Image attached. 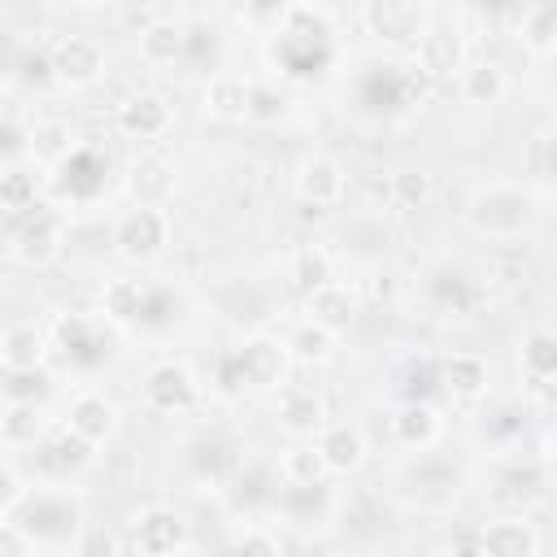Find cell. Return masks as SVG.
Here are the masks:
<instances>
[{"label": "cell", "mask_w": 557, "mask_h": 557, "mask_svg": "<svg viewBox=\"0 0 557 557\" xmlns=\"http://www.w3.org/2000/svg\"><path fill=\"white\" fill-rule=\"evenodd\" d=\"M287 348L274 335H248L235 352H231V383L257 387V392H278L287 379Z\"/></svg>", "instance_id": "obj_3"}, {"label": "cell", "mask_w": 557, "mask_h": 557, "mask_svg": "<svg viewBox=\"0 0 557 557\" xmlns=\"http://www.w3.org/2000/svg\"><path fill=\"white\" fill-rule=\"evenodd\" d=\"M4 448H9V444H4V435H0V457H4Z\"/></svg>", "instance_id": "obj_46"}, {"label": "cell", "mask_w": 557, "mask_h": 557, "mask_svg": "<svg viewBox=\"0 0 557 557\" xmlns=\"http://www.w3.org/2000/svg\"><path fill=\"white\" fill-rule=\"evenodd\" d=\"M361 22L370 35H379L387 44H413L435 17L426 4H413V0H366Z\"/></svg>", "instance_id": "obj_5"}, {"label": "cell", "mask_w": 557, "mask_h": 557, "mask_svg": "<svg viewBox=\"0 0 557 557\" xmlns=\"http://www.w3.org/2000/svg\"><path fill=\"white\" fill-rule=\"evenodd\" d=\"M283 348H287V357H296V361H305V366H322V361L335 357V335L305 318V322L283 339Z\"/></svg>", "instance_id": "obj_32"}, {"label": "cell", "mask_w": 557, "mask_h": 557, "mask_svg": "<svg viewBox=\"0 0 557 557\" xmlns=\"http://www.w3.org/2000/svg\"><path fill=\"white\" fill-rule=\"evenodd\" d=\"M22 500H26L22 474H17V470H9V466H0V518L17 513V505H22Z\"/></svg>", "instance_id": "obj_43"}, {"label": "cell", "mask_w": 557, "mask_h": 557, "mask_svg": "<svg viewBox=\"0 0 557 557\" xmlns=\"http://www.w3.org/2000/svg\"><path fill=\"white\" fill-rule=\"evenodd\" d=\"M113 244H117V257H126V261H152V257L170 244V213H165V209H144V205H135V209L117 222Z\"/></svg>", "instance_id": "obj_8"}, {"label": "cell", "mask_w": 557, "mask_h": 557, "mask_svg": "<svg viewBox=\"0 0 557 557\" xmlns=\"http://www.w3.org/2000/svg\"><path fill=\"white\" fill-rule=\"evenodd\" d=\"M287 274H292V287H296L300 296H309V292L335 283V257H331L322 244H305V248H296Z\"/></svg>", "instance_id": "obj_28"}, {"label": "cell", "mask_w": 557, "mask_h": 557, "mask_svg": "<svg viewBox=\"0 0 557 557\" xmlns=\"http://www.w3.org/2000/svg\"><path fill=\"white\" fill-rule=\"evenodd\" d=\"M117 553H122V544L104 527H83L74 540V557H117Z\"/></svg>", "instance_id": "obj_41"}, {"label": "cell", "mask_w": 557, "mask_h": 557, "mask_svg": "<svg viewBox=\"0 0 557 557\" xmlns=\"http://www.w3.org/2000/svg\"><path fill=\"white\" fill-rule=\"evenodd\" d=\"M344 191H348V178H344V165H339L335 157L313 152V157H305V161L296 165V196H300L305 205L331 209V205L344 200Z\"/></svg>", "instance_id": "obj_13"}, {"label": "cell", "mask_w": 557, "mask_h": 557, "mask_svg": "<svg viewBox=\"0 0 557 557\" xmlns=\"http://www.w3.org/2000/svg\"><path fill=\"white\" fill-rule=\"evenodd\" d=\"M535 209H540L535 191L509 187V183H492V187H479V191L470 196L466 218H470V226H474L479 235H487V239H513V235H522V231L535 222Z\"/></svg>", "instance_id": "obj_1"}, {"label": "cell", "mask_w": 557, "mask_h": 557, "mask_svg": "<svg viewBox=\"0 0 557 557\" xmlns=\"http://www.w3.org/2000/svg\"><path fill=\"white\" fill-rule=\"evenodd\" d=\"M440 387L457 400H479L492 387V366L479 352H448L440 361Z\"/></svg>", "instance_id": "obj_19"}, {"label": "cell", "mask_w": 557, "mask_h": 557, "mask_svg": "<svg viewBox=\"0 0 557 557\" xmlns=\"http://www.w3.org/2000/svg\"><path fill=\"white\" fill-rule=\"evenodd\" d=\"M474 544L483 557H535L540 531L527 518H492V522H483Z\"/></svg>", "instance_id": "obj_18"}, {"label": "cell", "mask_w": 557, "mask_h": 557, "mask_svg": "<svg viewBox=\"0 0 557 557\" xmlns=\"http://www.w3.org/2000/svg\"><path fill=\"white\" fill-rule=\"evenodd\" d=\"M0 387H4L9 400H39L44 387H48V374L44 370H9Z\"/></svg>", "instance_id": "obj_40"}, {"label": "cell", "mask_w": 557, "mask_h": 557, "mask_svg": "<svg viewBox=\"0 0 557 557\" xmlns=\"http://www.w3.org/2000/svg\"><path fill=\"white\" fill-rule=\"evenodd\" d=\"M65 426H70L83 444L100 448V444H109V440L117 435L122 418H117V405H113L104 392H83V396L70 400V409H65Z\"/></svg>", "instance_id": "obj_12"}, {"label": "cell", "mask_w": 557, "mask_h": 557, "mask_svg": "<svg viewBox=\"0 0 557 557\" xmlns=\"http://www.w3.org/2000/svg\"><path fill=\"white\" fill-rule=\"evenodd\" d=\"M0 435L9 448H30L48 435V418L39 409V400H9L0 409Z\"/></svg>", "instance_id": "obj_25"}, {"label": "cell", "mask_w": 557, "mask_h": 557, "mask_svg": "<svg viewBox=\"0 0 557 557\" xmlns=\"http://www.w3.org/2000/svg\"><path fill=\"white\" fill-rule=\"evenodd\" d=\"M305 309H309V322H318L331 335H344L357 322V296L344 283H326V287L309 292L305 296Z\"/></svg>", "instance_id": "obj_22"}, {"label": "cell", "mask_w": 557, "mask_h": 557, "mask_svg": "<svg viewBox=\"0 0 557 557\" xmlns=\"http://www.w3.org/2000/svg\"><path fill=\"white\" fill-rule=\"evenodd\" d=\"M274 418L292 440H318V431L326 426V405L309 387H278Z\"/></svg>", "instance_id": "obj_14"}, {"label": "cell", "mask_w": 557, "mask_h": 557, "mask_svg": "<svg viewBox=\"0 0 557 557\" xmlns=\"http://www.w3.org/2000/svg\"><path fill=\"white\" fill-rule=\"evenodd\" d=\"M0 209L4 213H35L39 209V178L30 170H4L0 174Z\"/></svg>", "instance_id": "obj_36"}, {"label": "cell", "mask_w": 557, "mask_h": 557, "mask_svg": "<svg viewBox=\"0 0 557 557\" xmlns=\"http://www.w3.org/2000/svg\"><path fill=\"white\" fill-rule=\"evenodd\" d=\"M283 479L292 487H322L326 483V466H322V453L313 440H296L283 453Z\"/></svg>", "instance_id": "obj_31"}, {"label": "cell", "mask_w": 557, "mask_h": 557, "mask_svg": "<svg viewBox=\"0 0 557 557\" xmlns=\"http://www.w3.org/2000/svg\"><path fill=\"white\" fill-rule=\"evenodd\" d=\"M0 361L4 370H44L48 361V335L39 322L22 318V322H9L0 331Z\"/></svg>", "instance_id": "obj_21"}, {"label": "cell", "mask_w": 557, "mask_h": 557, "mask_svg": "<svg viewBox=\"0 0 557 557\" xmlns=\"http://www.w3.org/2000/svg\"><path fill=\"white\" fill-rule=\"evenodd\" d=\"M0 557H35L30 553V540L17 531V522L0 518Z\"/></svg>", "instance_id": "obj_44"}, {"label": "cell", "mask_w": 557, "mask_h": 557, "mask_svg": "<svg viewBox=\"0 0 557 557\" xmlns=\"http://www.w3.org/2000/svg\"><path fill=\"white\" fill-rule=\"evenodd\" d=\"M17 531L30 544L44 548H70L78 540V500H70L65 492H26V500L17 505Z\"/></svg>", "instance_id": "obj_2"}, {"label": "cell", "mask_w": 557, "mask_h": 557, "mask_svg": "<svg viewBox=\"0 0 557 557\" xmlns=\"http://www.w3.org/2000/svg\"><path fill=\"white\" fill-rule=\"evenodd\" d=\"M170 126H174V104L161 91L144 87L117 104V131L126 139H161V135H170Z\"/></svg>", "instance_id": "obj_11"}, {"label": "cell", "mask_w": 557, "mask_h": 557, "mask_svg": "<svg viewBox=\"0 0 557 557\" xmlns=\"http://www.w3.org/2000/svg\"><path fill=\"white\" fill-rule=\"evenodd\" d=\"M57 187L70 191V200H83V196H96L104 187V161L87 148H78L65 165H57Z\"/></svg>", "instance_id": "obj_27"}, {"label": "cell", "mask_w": 557, "mask_h": 557, "mask_svg": "<svg viewBox=\"0 0 557 557\" xmlns=\"http://www.w3.org/2000/svg\"><path fill=\"white\" fill-rule=\"evenodd\" d=\"M440 557H483V553H479V544H474V540H457V544H448Z\"/></svg>", "instance_id": "obj_45"}, {"label": "cell", "mask_w": 557, "mask_h": 557, "mask_svg": "<svg viewBox=\"0 0 557 557\" xmlns=\"http://www.w3.org/2000/svg\"><path fill=\"white\" fill-rule=\"evenodd\" d=\"M435 387H440V361H431V357L409 361V370H405V400H426Z\"/></svg>", "instance_id": "obj_38"}, {"label": "cell", "mask_w": 557, "mask_h": 557, "mask_svg": "<svg viewBox=\"0 0 557 557\" xmlns=\"http://www.w3.org/2000/svg\"><path fill=\"white\" fill-rule=\"evenodd\" d=\"M509 91V78L496 61H470L461 70V96L466 104H496L500 96Z\"/></svg>", "instance_id": "obj_29"}, {"label": "cell", "mask_w": 557, "mask_h": 557, "mask_svg": "<svg viewBox=\"0 0 557 557\" xmlns=\"http://www.w3.org/2000/svg\"><path fill=\"white\" fill-rule=\"evenodd\" d=\"M44 448H48V461L57 466V470H83L87 461H91V444H83L65 422H57V426H48V435L39 440Z\"/></svg>", "instance_id": "obj_34"}, {"label": "cell", "mask_w": 557, "mask_h": 557, "mask_svg": "<svg viewBox=\"0 0 557 557\" xmlns=\"http://www.w3.org/2000/svg\"><path fill=\"white\" fill-rule=\"evenodd\" d=\"M522 44L544 61L557 48V4H531L522 9Z\"/></svg>", "instance_id": "obj_33"}, {"label": "cell", "mask_w": 557, "mask_h": 557, "mask_svg": "<svg viewBox=\"0 0 557 557\" xmlns=\"http://www.w3.org/2000/svg\"><path fill=\"white\" fill-rule=\"evenodd\" d=\"M440 431H444V418L431 400H405L392 418V440L409 453H426L440 440Z\"/></svg>", "instance_id": "obj_20"}, {"label": "cell", "mask_w": 557, "mask_h": 557, "mask_svg": "<svg viewBox=\"0 0 557 557\" xmlns=\"http://www.w3.org/2000/svg\"><path fill=\"white\" fill-rule=\"evenodd\" d=\"M183 48H187V30L174 17H157L139 30V57L148 65H170L183 57Z\"/></svg>", "instance_id": "obj_26"}, {"label": "cell", "mask_w": 557, "mask_h": 557, "mask_svg": "<svg viewBox=\"0 0 557 557\" xmlns=\"http://www.w3.org/2000/svg\"><path fill=\"white\" fill-rule=\"evenodd\" d=\"M144 305H148V296L135 278H109L100 287V313L109 322H135V318H144Z\"/></svg>", "instance_id": "obj_30"}, {"label": "cell", "mask_w": 557, "mask_h": 557, "mask_svg": "<svg viewBox=\"0 0 557 557\" xmlns=\"http://www.w3.org/2000/svg\"><path fill=\"white\" fill-rule=\"evenodd\" d=\"M78 152V139H74V126L65 117H39L26 126V157L44 170H57L65 165L70 157Z\"/></svg>", "instance_id": "obj_17"}, {"label": "cell", "mask_w": 557, "mask_h": 557, "mask_svg": "<svg viewBox=\"0 0 557 557\" xmlns=\"http://www.w3.org/2000/svg\"><path fill=\"white\" fill-rule=\"evenodd\" d=\"M144 405L152 413H187L200 405V383L183 361H161L144 374Z\"/></svg>", "instance_id": "obj_6"}, {"label": "cell", "mask_w": 557, "mask_h": 557, "mask_svg": "<svg viewBox=\"0 0 557 557\" xmlns=\"http://www.w3.org/2000/svg\"><path fill=\"white\" fill-rule=\"evenodd\" d=\"M226 557H283V548H278V540H274L270 531L248 527L244 535H235V540H231Z\"/></svg>", "instance_id": "obj_39"}, {"label": "cell", "mask_w": 557, "mask_h": 557, "mask_svg": "<svg viewBox=\"0 0 557 557\" xmlns=\"http://www.w3.org/2000/svg\"><path fill=\"white\" fill-rule=\"evenodd\" d=\"M413 65L426 78H453L466 70V35L448 22H431L413 39Z\"/></svg>", "instance_id": "obj_7"}, {"label": "cell", "mask_w": 557, "mask_h": 557, "mask_svg": "<svg viewBox=\"0 0 557 557\" xmlns=\"http://www.w3.org/2000/svg\"><path fill=\"white\" fill-rule=\"evenodd\" d=\"M61 244H65L61 222H57V213H48V209L26 213V218L13 226V235H9L13 261H22V265H30V270L52 265V261L61 257Z\"/></svg>", "instance_id": "obj_9"}, {"label": "cell", "mask_w": 557, "mask_h": 557, "mask_svg": "<svg viewBox=\"0 0 557 557\" xmlns=\"http://www.w3.org/2000/svg\"><path fill=\"white\" fill-rule=\"evenodd\" d=\"M205 109L222 122H244L252 117V83L239 74H213L205 83Z\"/></svg>", "instance_id": "obj_23"}, {"label": "cell", "mask_w": 557, "mask_h": 557, "mask_svg": "<svg viewBox=\"0 0 557 557\" xmlns=\"http://www.w3.org/2000/svg\"><path fill=\"white\" fill-rule=\"evenodd\" d=\"M500 487H513L509 496L518 500H527V496H535V492H544V466L540 461H522V466H509V474H505V483Z\"/></svg>", "instance_id": "obj_42"}, {"label": "cell", "mask_w": 557, "mask_h": 557, "mask_svg": "<svg viewBox=\"0 0 557 557\" xmlns=\"http://www.w3.org/2000/svg\"><path fill=\"white\" fill-rule=\"evenodd\" d=\"M126 187L135 196V205L144 209H161L174 191V161L165 152H139L131 161V174H126Z\"/></svg>", "instance_id": "obj_15"}, {"label": "cell", "mask_w": 557, "mask_h": 557, "mask_svg": "<svg viewBox=\"0 0 557 557\" xmlns=\"http://www.w3.org/2000/svg\"><path fill=\"white\" fill-rule=\"evenodd\" d=\"M131 548L135 557H178L187 548V522L170 505H144L131 518Z\"/></svg>", "instance_id": "obj_4"}, {"label": "cell", "mask_w": 557, "mask_h": 557, "mask_svg": "<svg viewBox=\"0 0 557 557\" xmlns=\"http://www.w3.org/2000/svg\"><path fill=\"white\" fill-rule=\"evenodd\" d=\"M313 444L322 453L326 474H357L366 466V435L352 422H326Z\"/></svg>", "instance_id": "obj_16"}, {"label": "cell", "mask_w": 557, "mask_h": 557, "mask_svg": "<svg viewBox=\"0 0 557 557\" xmlns=\"http://www.w3.org/2000/svg\"><path fill=\"white\" fill-rule=\"evenodd\" d=\"M48 70L61 87H91L104 74V52L87 35H65V39H57V48L48 57Z\"/></svg>", "instance_id": "obj_10"}, {"label": "cell", "mask_w": 557, "mask_h": 557, "mask_svg": "<svg viewBox=\"0 0 557 557\" xmlns=\"http://www.w3.org/2000/svg\"><path fill=\"white\" fill-rule=\"evenodd\" d=\"M518 361H522V374L531 379V387H535V392H548V383H553V374H557V335H553L548 326L527 331Z\"/></svg>", "instance_id": "obj_24"}, {"label": "cell", "mask_w": 557, "mask_h": 557, "mask_svg": "<svg viewBox=\"0 0 557 557\" xmlns=\"http://www.w3.org/2000/svg\"><path fill=\"white\" fill-rule=\"evenodd\" d=\"M57 348L70 357V361H100V339H96V326L87 318H61L57 322Z\"/></svg>", "instance_id": "obj_35"}, {"label": "cell", "mask_w": 557, "mask_h": 557, "mask_svg": "<svg viewBox=\"0 0 557 557\" xmlns=\"http://www.w3.org/2000/svg\"><path fill=\"white\" fill-rule=\"evenodd\" d=\"M392 196H396V205H405V209L426 205V200H431V174H426V170H400V174H392Z\"/></svg>", "instance_id": "obj_37"}]
</instances>
